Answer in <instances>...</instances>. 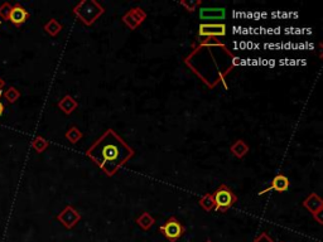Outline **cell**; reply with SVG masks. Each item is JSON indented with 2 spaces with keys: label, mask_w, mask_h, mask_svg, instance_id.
<instances>
[{
  "label": "cell",
  "mask_w": 323,
  "mask_h": 242,
  "mask_svg": "<svg viewBox=\"0 0 323 242\" xmlns=\"http://www.w3.org/2000/svg\"><path fill=\"white\" fill-rule=\"evenodd\" d=\"M134 155V149L113 129H108L86 150V156L108 177L115 176Z\"/></svg>",
  "instance_id": "obj_1"
},
{
  "label": "cell",
  "mask_w": 323,
  "mask_h": 242,
  "mask_svg": "<svg viewBox=\"0 0 323 242\" xmlns=\"http://www.w3.org/2000/svg\"><path fill=\"white\" fill-rule=\"evenodd\" d=\"M72 12L85 26L91 27L105 13V8L96 0H83L74 7Z\"/></svg>",
  "instance_id": "obj_2"
},
{
  "label": "cell",
  "mask_w": 323,
  "mask_h": 242,
  "mask_svg": "<svg viewBox=\"0 0 323 242\" xmlns=\"http://www.w3.org/2000/svg\"><path fill=\"white\" fill-rule=\"evenodd\" d=\"M212 196L215 201V211L218 213H226L237 202V196L226 184H221L215 192H212Z\"/></svg>",
  "instance_id": "obj_3"
},
{
  "label": "cell",
  "mask_w": 323,
  "mask_h": 242,
  "mask_svg": "<svg viewBox=\"0 0 323 242\" xmlns=\"http://www.w3.org/2000/svg\"><path fill=\"white\" fill-rule=\"evenodd\" d=\"M159 232L170 242H176L185 234L186 227L183 226L180 219H177L176 217H170L165 223L159 226Z\"/></svg>",
  "instance_id": "obj_4"
},
{
  "label": "cell",
  "mask_w": 323,
  "mask_h": 242,
  "mask_svg": "<svg viewBox=\"0 0 323 242\" xmlns=\"http://www.w3.org/2000/svg\"><path fill=\"white\" fill-rule=\"evenodd\" d=\"M146 17L148 16L144 9H141L140 7H134L121 17V21L130 31H135L139 26H141L146 21Z\"/></svg>",
  "instance_id": "obj_5"
},
{
  "label": "cell",
  "mask_w": 323,
  "mask_h": 242,
  "mask_svg": "<svg viewBox=\"0 0 323 242\" xmlns=\"http://www.w3.org/2000/svg\"><path fill=\"white\" fill-rule=\"evenodd\" d=\"M227 33L225 23H201L198 26V37L202 38H220Z\"/></svg>",
  "instance_id": "obj_6"
},
{
  "label": "cell",
  "mask_w": 323,
  "mask_h": 242,
  "mask_svg": "<svg viewBox=\"0 0 323 242\" xmlns=\"http://www.w3.org/2000/svg\"><path fill=\"white\" fill-rule=\"evenodd\" d=\"M57 221L64 226L66 228L71 229L81 221V213L77 211L74 207L72 206H66L58 214H57Z\"/></svg>",
  "instance_id": "obj_7"
},
{
  "label": "cell",
  "mask_w": 323,
  "mask_h": 242,
  "mask_svg": "<svg viewBox=\"0 0 323 242\" xmlns=\"http://www.w3.org/2000/svg\"><path fill=\"white\" fill-rule=\"evenodd\" d=\"M289 179L287 178V177L284 176V174H277V176L273 178V181L270 182V186L267 187V188L262 189V191L259 192V196H263V194L265 193H269V192L272 191H275L278 192V193H283V192H287L288 188H289Z\"/></svg>",
  "instance_id": "obj_8"
},
{
  "label": "cell",
  "mask_w": 323,
  "mask_h": 242,
  "mask_svg": "<svg viewBox=\"0 0 323 242\" xmlns=\"http://www.w3.org/2000/svg\"><path fill=\"white\" fill-rule=\"evenodd\" d=\"M29 17H31V14H29V12L27 11L24 7H22L21 4H14V6H12L8 21L11 22L13 26L21 27L28 21Z\"/></svg>",
  "instance_id": "obj_9"
},
{
  "label": "cell",
  "mask_w": 323,
  "mask_h": 242,
  "mask_svg": "<svg viewBox=\"0 0 323 242\" xmlns=\"http://www.w3.org/2000/svg\"><path fill=\"white\" fill-rule=\"evenodd\" d=\"M303 207H304L305 209H308V211L312 213V216H314V214L322 213L323 212V201L317 193L312 192V193L308 194L307 198L303 201Z\"/></svg>",
  "instance_id": "obj_10"
},
{
  "label": "cell",
  "mask_w": 323,
  "mask_h": 242,
  "mask_svg": "<svg viewBox=\"0 0 323 242\" xmlns=\"http://www.w3.org/2000/svg\"><path fill=\"white\" fill-rule=\"evenodd\" d=\"M226 17L225 8H201L200 18L202 21H223Z\"/></svg>",
  "instance_id": "obj_11"
},
{
  "label": "cell",
  "mask_w": 323,
  "mask_h": 242,
  "mask_svg": "<svg viewBox=\"0 0 323 242\" xmlns=\"http://www.w3.org/2000/svg\"><path fill=\"white\" fill-rule=\"evenodd\" d=\"M57 106H58V109L61 110L63 114L71 115L72 112L78 107V104H77V101L71 96V95H66L64 97H62L61 101L57 104Z\"/></svg>",
  "instance_id": "obj_12"
},
{
  "label": "cell",
  "mask_w": 323,
  "mask_h": 242,
  "mask_svg": "<svg viewBox=\"0 0 323 242\" xmlns=\"http://www.w3.org/2000/svg\"><path fill=\"white\" fill-rule=\"evenodd\" d=\"M230 151L237 159H243L249 153V145L247 144V141L238 139V140H236L235 143L230 146Z\"/></svg>",
  "instance_id": "obj_13"
},
{
  "label": "cell",
  "mask_w": 323,
  "mask_h": 242,
  "mask_svg": "<svg viewBox=\"0 0 323 242\" xmlns=\"http://www.w3.org/2000/svg\"><path fill=\"white\" fill-rule=\"evenodd\" d=\"M135 222L143 231H148L149 228H151V227L155 224V218H154L149 212H143V213L136 218Z\"/></svg>",
  "instance_id": "obj_14"
},
{
  "label": "cell",
  "mask_w": 323,
  "mask_h": 242,
  "mask_svg": "<svg viewBox=\"0 0 323 242\" xmlns=\"http://www.w3.org/2000/svg\"><path fill=\"white\" fill-rule=\"evenodd\" d=\"M43 29H44V32H46L47 34H49L51 37H56L61 33V31L63 29V27H62V24L59 23L57 19L52 18V19H49L46 24H44Z\"/></svg>",
  "instance_id": "obj_15"
},
{
  "label": "cell",
  "mask_w": 323,
  "mask_h": 242,
  "mask_svg": "<svg viewBox=\"0 0 323 242\" xmlns=\"http://www.w3.org/2000/svg\"><path fill=\"white\" fill-rule=\"evenodd\" d=\"M198 204H200L201 208H202L205 212H207V213L215 211V201H213L212 193L203 194L202 198H201L200 202H198Z\"/></svg>",
  "instance_id": "obj_16"
},
{
  "label": "cell",
  "mask_w": 323,
  "mask_h": 242,
  "mask_svg": "<svg viewBox=\"0 0 323 242\" xmlns=\"http://www.w3.org/2000/svg\"><path fill=\"white\" fill-rule=\"evenodd\" d=\"M64 136H66V139L71 144H76L84 138V134H83V131L77 128V126H71V128L66 131Z\"/></svg>",
  "instance_id": "obj_17"
},
{
  "label": "cell",
  "mask_w": 323,
  "mask_h": 242,
  "mask_svg": "<svg viewBox=\"0 0 323 242\" xmlns=\"http://www.w3.org/2000/svg\"><path fill=\"white\" fill-rule=\"evenodd\" d=\"M49 143L43 138V136H37L34 138V140L32 141V148L37 151L38 154L43 153L47 148H48Z\"/></svg>",
  "instance_id": "obj_18"
},
{
  "label": "cell",
  "mask_w": 323,
  "mask_h": 242,
  "mask_svg": "<svg viewBox=\"0 0 323 242\" xmlns=\"http://www.w3.org/2000/svg\"><path fill=\"white\" fill-rule=\"evenodd\" d=\"M180 6H182L188 13H193L195 11H197V8L200 6H202L201 0H181Z\"/></svg>",
  "instance_id": "obj_19"
},
{
  "label": "cell",
  "mask_w": 323,
  "mask_h": 242,
  "mask_svg": "<svg viewBox=\"0 0 323 242\" xmlns=\"http://www.w3.org/2000/svg\"><path fill=\"white\" fill-rule=\"evenodd\" d=\"M4 96H6L7 101H8L9 104H14V102L18 101V99L21 97V92H19L16 87H9L6 94H4Z\"/></svg>",
  "instance_id": "obj_20"
},
{
  "label": "cell",
  "mask_w": 323,
  "mask_h": 242,
  "mask_svg": "<svg viewBox=\"0 0 323 242\" xmlns=\"http://www.w3.org/2000/svg\"><path fill=\"white\" fill-rule=\"evenodd\" d=\"M12 9V4L11 3H3L0 6V17L6 21H8L9 13H11Z\"/></svg>",
  "instance_id": "obj_21"
},
{
  "label": "cell",
  "mask_w": 323,
  "mask_h": 242,
  "mask_svg": "<svg viewBox=\"0 0 323 242\" xmlns=\"http://www.w3.org/2000/svg\"><path fill=\"white\" fill-rule=\"evenodd\" d=\"M253 242H274V241H273V239L270 238L267 233H264V232H263V233H260L259 236H258Z\"/></svg>",
  "instance_id": "obj_22"
},
{
  "label": "cell",
  "mask_w": 323,
  "mask_h": 242,
  "mask_svg": "<svg viewBox=\"0 0 323 242\" xmlns=\"http://www.w3.org/2000/svg\"><path fill=\"white\" fill-rule=\"evenodd\" d=\"M0 95H2V92H0ZM3 112H4V105L2 104V101H0V116L3 115Z\"/></svg>",
  "instance_id": "obj_23"
},
{
  "label": "cell",
  "mask_w": 323,
  "mask_h": 242,
  "mask_svg": "<svg viewBox=\"0 0 323 242\" xmlns=\"http://www.w3.org/2000/svg\"><path fill=\"white\" fill-rule=\"evenodd\" d=\"M4 86V81L2 78H0V92H2V89H3Z\"/></svg>",
  "instance_id": "obj_24"
},
{
  "label": "cell",
  "mask_w": 323,
  "mask_h": 242,
  "mask_svg": "<svg viewBox=\"0 0 323 242\" xmlns=\"http://www.w3.org/2000/svg\"><path fill=\"white\" fill-rule=\"evenodd\" d=\"M206 242H212V241H211V239H206Z\"/></svg>",
  "instance_id": "obj_25"
},
{
  "label": "cell",
  "mask_w": 323,
  "mask_h": 242,
  "mask_svg": "<svg viewBox=\"0 0 323 242\" xmlns=\"http://www.w3.org/2000/svg\"><path fill=\"white\" fill-rule=\"evenodd\" d=\"M0 24H2V22H0Z\"/></svg>",
  "instance_id": "obj_26"
}]
</instances>
